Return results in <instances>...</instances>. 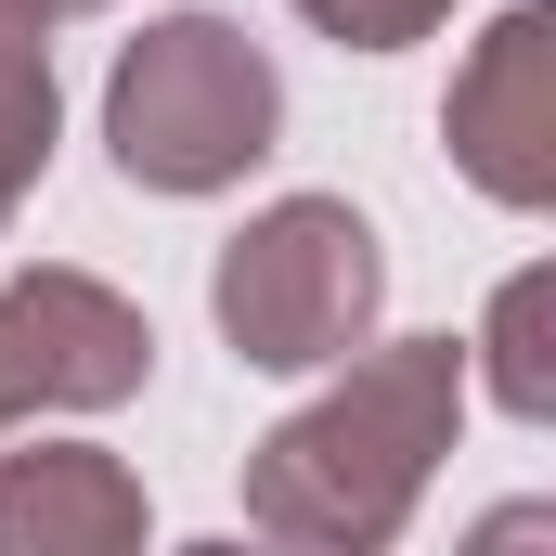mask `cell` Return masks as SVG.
<instances>
[{"label": "cell", "mask_w": 556, "mask_h": 556, "mask_svg": "<svg viewBox=\"0 0 556 556\" xmlns=\"http://www.w3.org/2000/svg\"><path fill=\"white\" fill-rule=\"evenodd\" d=\"M466 415V350L453 337H402L376 363H350V389H324L311 415H285L247 466V518L285 544H389L415 518L427 466L453 453Z\"/></svg>", "instance_id": "1"}, {"label": "cell", "mask_w": 556, "mask_h": 556, "mask_svg": "<svg viewBox=\"0 0 556 556\" xmlns=\"http://www.w3.org/2000/svg\"><path fill=\"white\" fill-rule=\"evenodd\" d=\"M39 13H104V0H39Z\"/></svg>", "instance_id": "10"}, {"label": "cell", "mask_w": 556, "mask_h": 556, "mask_svg": "<svg viewBox=\"0 0 556 556\" xmlns=\"http://www.w3.org/2000/svg\"><path fill=\"white\" fill-rule=\"evenodd\" d=\"M324 39H350V52H402V39H427L453 0H298Z\"/></svg>", "instance_id": "9"}, {"label": "cell", "mask_w": 556, "mask_h": 556, "mask_svg": "<svg viewBox=\"0 0 556 556\" xmlns=\"http://www.w3.org/2000/svg\"><path fill=\"white\" fill-rule=\"evenodd\" d=\"M155 376V324L91 273H13L0 285V427L13 415H104Z\"/></svg>", "instance_id": "4"}, {"label": "cell", "mask_w": 556, "mask_h": 556, "mask_svg": "<svg viewBox=\"0 0 556 556\" xmlns=\"http://www.w3.org/2000/svg\"><path fill=\"white\" fill-rule=\"evenodd\" d=\"M273 130H285V78L220 13L142 26L117 52V78H104V142H117V168L142 194H220L273 155Z\"/></svg>", "instance_id": "2"}, {"label": "cell", "mask_w": 556, "mask_h": 556, "mask_svg": "<svg viewBox=\"0 0 556 556\" xmlns=\"http://www.w3.org/2000/svg\"><path fill=\"white\" fill-rule=\"evenodd\" d=\"M440 142H453V168H466L492 207H544L556 194V13L544 0H518V13L466 52V78H453V104H440Z\"/></svg>", "instance_id": "5"}, {"label": "cell", "mask_w": 556, "mask_h": 556, "mask_svg": "<svg viewBox=\"0 0 556 556\" xmlns=\"http://www.w3.org/2000/svg\"><path fill=\"white\" fill-rule=\"evenodd\" d=\"M220 337H233V363H350V337L376 324V298H389V260H376V220L363 207H337V194H285L260 207L233 247H220Z\"/></svg>", "instance_id": "3"}, {"label": "cell", "mask_w": 556, "mask_h": 556, "mask_svg": "<svg viewBox=\"0 0 556 556\" xmlns=\"http://www.w3.org/2000/svg\"><path fill=\"white\" fill-rule=\"evenodd\" d=\"M142 531V492L117 479V453H78V440H52V453H0V556L39 544V556H104Z\"/></svg>", "instance_id": "6"}, {"label": "cell", "mask_w": 556, "mask_h": 556, "mask_svg": "<svg viewBox=\"0 0 556 556\" xmlns=\"http://www.w3.org/2000/svg\"><path fill=\"white\" fill-rule=\"evenodd\" d=\"M39 155H52V13L0 0V220L26 207Z\"/></svg>", "instance_id": "7"}, {"label": "cell", "mask_w": 556, "mask_h": 556, "mask_svg": "<svg viewBox=\"0 0 556 556\" xmlns=\"http://www.w3.org/2000/svg\"><path fill=\"white\" fill-rule=\"evenodd\" d=\"M544 311H556V273L531 260V273L492 298V402L518 427H544L556 415V350H544Z\"/></svg>", "instance_id": "8"}]
</instances>
